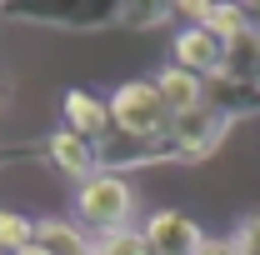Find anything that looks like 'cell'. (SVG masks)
Wrapping results in <instances>:
<instances>
[{
	"mask_svg": "<svg viewBox=\"0 0 260 255\" xmlns=\"http://www.w3.org/2000/svg\"><path fill=\"white\" fill-rule=\"evenodd\" d=\"M130 215H135V190H130L125 175L95 170L90 180L75 185V225H80L90 240H105V235L130 230Z\"/></svg>",
	"mask_w": 260,
	"mask_h": 255,
	"instance_id": "cell-1",
	"label": "cell"
},
{
	"mask_svg": "<svg viewBox=\"0 0 260 255\" xmlns=\"http://www.w3.org/2000/svg\"><path fill=\"white\" fill-rule=\"evenodd\" d=\"M0 20L45 25V30H115L125 25V0H45V5H0Z\"/></svg>",
	"mask_w": 260,
	"mask_h": 255,
	"instance_id": "cell-2",
	"label": "cell"
},
{
	"mask_svg": "<svg viewBox=\"0 0 260 255\" xmlns=\"http://www.w3.org/2000/svg\"><path fill=\"white\" fill-rule=\"evenodd\" d=\"M165 125H170V110H165L155 80H125V85L110 95V135L155 140Z\"/></svg>",
	"mask_w": 260,
	"mask_h": 255,
	"instance_id": "cell-3",
	"label": "cell"
},
{
	"mask_svg": "<svg viewBox=\"0 0 260 255\" xmlns=\"http://www.w3.org/2000/svg\"><path fill=\"white\" fill-rule=\"evenodd\" d=\"M140 240L150 255H200L205 230L185 215V210H155L150 220L140 225Z\"/></svg>",
	"mask_w": 260,
	"mask_h": 255,
	"instance_id": "cell-4",
	"label": "cell"
},
{
	"mask_svg": "<svg viewBox=\"0 0 260 255\" xmlns=\"http://www.w3.org/2000/svg\"><path fill=\"white\" fill-rule=\"evenodd\" d=\"M225 40L210 30H200V25H185V30L175 35V65L180 70H190L200 80H220L225 75Z\"/></svg>",
	"mask_w": 260,
	"mask_h": 255,
	"instance_id": "cell-5",
	"label": "cell"
},
{
	"mask_svg": "<svg viewBox=\"0 0 260 255\" xmlns=\"http://www.w3.org/2000/svg\"><path fill=\"white\" fill-rule=\"evenodd\" d=\"M45 160H50L60 175H70V180H90L100 170V145L60 125L55 135H45Z\"/></svg>",
	"mask_w": 260,
	"mask_h": 255,
	"instance_id": "cell-6",
	"label": "cell"
},
{
	"mask_svg": "<svg viewBox=\"0 0 260 255\" xmlns=\"http://www.w3.org/2000/svg\"><path fill=\"white\" fill-rule=\"evenodd\" d=\"M60 115H65V130H75V135H85L95 145L110 135V100L90 95V90H65Z\"/></svg>",
	"mask_w": 260,
	"mask_h": 255,
	"instance_id": "cell-7",
	"label": "cell"
},
{
	"mask_svg": "<svg viewBox=\"0 0 260 255\" xmlns=\"http://www.w3.org/2000/svg\"><path fill=\"white\" fill-rule=\"evenodd\" d=\"M155 90H160L170 120H175V115H195V110H205V80L190 75V70H180L175 60L155 75Z\"/></svg>",
	"mask_w": 260,
	"mask_h": 255,
	"instance_id": "cell-8",
	"label": "cell"
},
{
	"mask_svg": "<svg viewBox=\"0 0 260 255\" xmlns=\"http://www.w3.org/2000/svg\"><path fill=\"white\" fill-rule=\"evenodd\" d=\"M35 240L45 245L50 255H95V240L70 220H40L35 225Z\"/></svg>",
	"mask_w": 260,
	"mask_h": 255,
	"instance_id": "cell-9",
	"label": "cell"
},
{
	"mask_svg": "<svg viewBox=\"0 0 260 255\" xmlns=\"http://www.w3.org/2000/svg\"><path fill=\"white\" fill-rule=\"evenodd\" d=\"M35 240V225L15 210H0V255H20Z\"/></svg>",
	"mask_w": 260,
	"mask_h": 255,
	"instance_id": "cell-10",
	"label": "cell"
},
{
	"mask_svg": "<svg viewBox=\"0 0 260 255\" xmlns=\"http://www.w3.org/2000/svg\"><path fill=\"white\" fill-rule=\"evenodd\" d=\"M170 15H175V5H130L125 0V30H150Z\"/></svg>",
	"mask_w": 260,
	"mask_h": 255,
	"instance_id": "cell-11",
	"label": "cell"
},
{
	"mask_svg": "<svg viewBox=\"0 0 260 255\" xmlns=\"http://www.w3.org/2000/svg\"><path fill=\"white\" fill-rule=\"evenodd\" d=\"M95 255H150V250H145L140 230H120V235H105V240H95Z\"/></svg>",
	"mask_w": 260,
	"mask_h": 255,
	"instance_id": "cell-12",
	"label": "cell"
},
{
	"mask_svg": "<svg viewBox=\"0 0 260 255\" xmlns=\"http://www.w3.org/2000/svg\"><path fill=\"white\" fill-rule=\"evenodd\" d=\"M235 250L240 255H260V215H245L235 230Z\"/></svg>",
	"mask_w": 260,
	"mask_h": 255,
	"instance_id": "cell-13",
	"label": "cell"
},
{
	"mask_svg": "<svg viewBox=\"0 0 260 255\" xmlns=\"http://www.w3.org/2000/svg\"><path fill=\"white\" fill-rule=\"evenodd\" d=\"M200 255H240V250H235V235H230V240H205Z\"/></svg>",
	"mask_w": 260,
	"mask_h": 255,
	"instance_id": "cell-14",
	"label": "cell"
},
{
	"mask_svg": "<svg viewBox=\"0 0 260 255\" xmlns=\"http://www.w3.org/2000/svg\"><path fill=\"white\" fill-rule=\"evenodd\" d=\"M20 255H50V250H45L40 240H30V245H25V250H20Z\"/></svg>",
	"mask_w": 260,
	"mask_h": 255,
	"instance_id": "cell-15",
	"label": "cell"
},
{
	"mask_svg": "<svg viewBox=\"0 0 260 255\" xmlns=\"http://www.w3.org/2000/svg\"><path fill=\"white\" fill-rule=\"evenodd\" d=\"M5 100H10V85H5V80H0V105H5Z\"/></svg>",
	"mask_w": 260,
	"mask_h": 255,
	"instance_id": "cell-16",
	"label": "cell"
}]
</instances>
